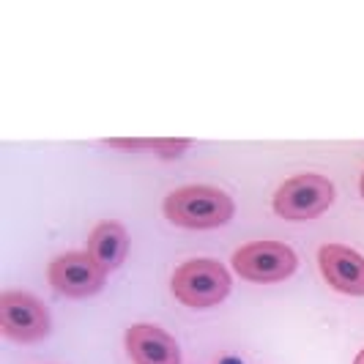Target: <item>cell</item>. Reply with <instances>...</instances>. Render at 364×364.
<instances>
[{
  "instance_id": "obj_7",
  "label": "cell",
  "mask_w": 364,
  "mask_h": 364,
  "mask_svg": "<svg viewBox=\"0 0 364 364\" xmlns=\"http://www.w3.org/2000/svg\"><path fill=\"white\" fill-rule=\"evenodd\" d=\"M321 272L331 288L348 296H364V257L343 244H326L318 252Z\"/></svg>"
},
{
  "instance_id": "obj_10",
  "label": "cell",
  "mask_w": 364,
  "mask_h": 364,
  "mask_svg": "<svg viewBox=\"0 0 364 364\" xmlns=\"http://www.w3.org/2000/svg\"><path fill=\"white\" fill-rule=\"evenodd\" d=\"M154 151H159V156L164 159H173V156H181V151L189 148V140H154Z\"/></svg>"
},
{
  "instance_id": "obj_6",
  "label": "cell",
  "mask_w": 364,
  "mask_h": 364,
  "mask_svg": "<svg viewBox=\"0 0 364 364\" xmlns=\"http://www.w3.org/2000/svg\"><path fill=\"white\" fill-rule=\"evenodd\" d=\"M107 274L96 266L88 252H66L50 263V285L60 296L85 299L105 288Z\"/></svg>"
},
{
  "instance_id": "obj_1",
  "label": "cell",
  "mask_w": 364,
  "mask_h": 364,
  "mask_svg": "<svg viewBox=\"0 0 364 364\" xmlns=\"http://www.w3.org/2000/svg\"><path fill=\"white\" fill-rule=\"evenodd\" d=\"M164 214L173 225L208 230L233 217V200L217 186H181L164 198Z\"/></svg>"
},
{
  "instance_id": "obj_8",
  "label": "cell",
  "mask_w": 364,
  "mask_h": 364,
  "mask_svg": "<svg viewBox=\"0 0 364 364\" xmlns=\"http://www.w3.org/2000/svg\"><path fill=\"white\" fill-rule=\"evenodd\" d=\"M127 350L134 364H181L176 340L159 326L134 323L127 331Z\"/></svg>"
},
{
  "instance_id": "obj_5",
  "label": "cell",
  "mask_w": 364,
  "mask_h": 364,
  "mask_svg": "<svg viewBox=\"0 0 364 364\" xmlns=\"http://www.w3.org/2000/svg\"><path fill=\"white\" fill-rule=\"evenodd\" d=\"M296 263L291 247L277 241H255L233 255V269L250 282H279L296 272Z\"/></svg>"
},
{
  "instance_id": "obj_4",
  "label": "cell",
  "mask_w": 364,
  "mask_h": 364,
  "mask_svg": "<svg viewBox=\"0 0 364 364\" xmlns=\"http://www.w3.org/2000/svg\"><path fill=\"white\" fill-rule=\"evenodd\" d=\"M0 328L17 343H33L50 334V315L36 296L6 291L0 296Z\"/></svg>"
},
{
  "instance_id": "obj_11",
  "label": "cell",
  "mask_w": 364,
  "mask_h": 364,
  "mask_svg": "<svg viewBox=\"0 0 364 364\" xmlns=\"http://www.w3.org/2000/svg\"><path fill=\"white\" fill-rule=\"evenodd\" d=\"M353 364H364V350L359 353V356H356V362H353Z\"/></svg>"
},
{
  "instance_id": "obj_3",
  "label": "cell",
  "mask_w": 364,
  "mask_h": 364,
  "mask_svg": "<svg viewBox=\"0 0 364 364\" xmlns=\"http://www.w3.org/2000/svg\"><path fill=\"white\" fill-rule=\"evenodd\" d=\"M334 203V186L323 176H293L282 183L274 195V211L279 217L304 222L318 214H323L328 205Z\"/></svg>"
},
{
  "instance_id": "obj_2",
  "label": "cell",
  "mask_w": 364,
  "mask_h": 364,
  "mask_svg": "<svg viewBox=\"0 0 364 364\" xmlns=\"http://www.w3.org/2000/svg\"><path fill=\"white\" fill-rule=\"evenodd\" d=\"M173 296L186 304V307H214L219 304L228 293H230V274L228 269L211 260V257H200V260H186L181 263L176 274H173Z\"/></svg>"
},
{
  "instance_id": "obj_9",
  "label": "cell",
  "mask_w": 364,
  "mask_h": 364,
  "mask_svg": "<svg viewBox=\"0 0 364 364\" xmlns=\"http://www.w3.org/2000/svg\"><path fill=\"white\" fill-rule=\"evenodd\" d=\"M129 252V236L118 222H102L96 225L88 241V255L96 260V266L105 274L115 272Z\"/></svg>"
},
{
  "instance_id": "obj_12",
  "label": "cell",
  "mask_w": 364,
  "mask_h": 364,
  "mask_svg": "<svg viewBox=\"0 0 364 364\" xmlns=\"http://www.w3.org/2000/svg\"><path fill=\"white\" fill-rule=\"evenodd\" d=\"M362 195H364V176H362Z\"/></svg>"
}]
</instances>
